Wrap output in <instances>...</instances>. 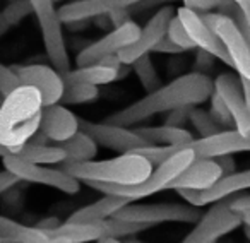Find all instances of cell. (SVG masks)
<instances>
[{
  "label": "cell",
  "instance_id": "7a4b0ae2",
  "mask_svg": "<svg viewBox=\"0 0 250 243\" xmlns=\"http://www.w3.org/2000/svg\"><path fill=\"white\" fill-rule=\"evenodd\" d=\"M43 100L36 87L19 84L0 104V144L9 153H18L28 144L42 123Z\"/></svg>",
  "mask_w": 250,
  "mask_h": 243
},
{
  "label": "cell",
  "instance_id": "9c48e42d",
  "mask_svg": "<svg viewBox=\"0 0 250 243\" xmlns=\"http://www.w3.org/2000/svg\"><path fill=\"white\" fill-rule=\"evenodd\" d=\"M202 18L225 43L233 60V70L242 77H250V41L235 19L223 12H206Z\"/></svg>",
  "mask_w": 250,
  "mask_h": 243
},
{
  "label": "cell",
  "instance_id": "836d02e7",
  "mask_svg": "<svg viewBox=\"0 0 250 243\" xmlns=\"http://www.w3.org/2000/svg\"><path fill=\"white\" fill-rule=\"evenodd\" d=\"M209 101H211L209 113H211V117L218 122L219 125L221 127H235V122H233V117H231V113H229L228 106H226V103L221 100V96H219L216 91H212Z\"/></svg>",
  "mask_w": 250,
  "mask_h": 243
},
{
  "label": "cell",
  "instance_id": "bcb514c9",
  "mask_svg": "<svg viewBox=\"0 0 250 243\" xmlns=\"http://www.w3.org/2000/svg\"><path fill=\"white\" fill-rule=\"evenodd\" d=\"M9 29H11V24L5 21V18L2 16V12H0V38H2V36H4Z\"/></svg>",
  "mask_w": 250,
  "mask_h": 243
},
{
  "label": "cell",
  "instance_id": "7c38bea8",
  "mask_svg": "<svg viewBox=\"0 0 250 243\" xmlns=\"http://www.w3.org/2000/svg\"><path fill=\"white\" fill-rule=\"evenodd\" d=\"M177 16L182 21V24L185 26V29H187L195 48H201L204 52L211 53V55H214V59L221 60L223 63H226V65L233 69V60L229 57L228 50H226L225 43L216 35L214 29L204 21L202 14L182 5L180 9H177Z\"/></svg>",
  "mask_w": 250,
  "mask_h": 243
},
{
  "label": "cell",
  "instance_id": "4316f807",
  "mask_svg": "<svg viewBox=\"0 0 250 243\" xmlns=\"http://www.w3.org/2000/svg\"><path fill=\"white\" fill-rule=\"evenodd\" d=\"M59 146L65 151V161H89L94 160L98 153V144L81 129L67 141L59 142Z\"/></svg>",
  "mask_w": 250,
  "mask_h": 243
},
{
  "label": "cell",
  "instance_id": "d6a6232c",
  "mask_svg": "<svg viewBox=\"0 0 250 243\" xmlns=\"http://www.w3.org/2000/svg\"><path fill=\"white\" fill-rule=\"evenodd\" d=\"M167 36L171 40V41L175 43V45L180 46L184 52H187V50H192L195 48L194 41L190 40V36H188L187 29H185V26L182 24V21L178 19V16L175 14L173 18H171L170 24H168V29H167Z\"/></svg>",
  "mask_w": 250,
  "mask_h": 243
},
{
  "label": "cell",
  "instance_id": "f1b7e54d",
  "mask_svg": "<svg viewBox=\"0 0 250 243\" xmlns=\"http://www.w3.org/2000/svg\"><path fill=\"white\" fill-rule=\"evenodd\" d=\"M100 98L98 86L84 82H65V89L60 98L62 104H86Z\"/></svg>",
  "mask_w": 250,
  "mask_h": 243
},
{
  "label": "cell",
  "instance_id": "44dd1931",
  "mask_svg": "<svg viewBox=\"0 0 250 243\" xmlns=\"http://www.w3.org/2000/svg\"><path fill=\"white\" fill-rule=\"evenodd\" d=\"M106 235V221L96 223H79V221H65L60 223L55 229L48 233L50 242L60 243H79V242H94L103 240Z\"/></svg>",
  "mask_w": 250,
  "mask_h": 243
},
{
  "label": "cell",
  "instance_id": "d6986e66",
  "mask_svg": "<svg viewBox=\"0 0 250 243\" xmlns=\"http://www.w3.org/2000/svg\"><path fill=\"white\" fill-rule=\"evenodd\" d=\"M223 177V170L212 158H195L177 178L170 183V190H204L209 188Z\"/></svg>",
  "mask_w": 250,
  "mask_h": 243
},
{
  "label": "cell",
  "instance_id": "7bdbcfd3",
  "mask_svg": "<svg viewBox=\"0 0 250 243\" xmlns=\"http://www.w3.org/2000/svg\"><path fill=\"white\" fill-rule=\"evenodd\" d=\"M212 59H214V55H211V53H208V52H204V50L199 48V53H197L199 70H197V72H204L206 69H211V67H212Z\"/></svg>",
  "mask_w": 250,
  "mask_h": 243
},
{
  "label": "cell",
  "instance_id": "ba28073f",
  "mask_svg": "<svg viewBox=\"0 0 250 243\" xmlns=\"http://www.w3.org/2000/svg\"><path fill=\"white\" fill-rule=\"evenodd\" d=\"M206 214H201L195 228L184 238L185 243H212L243 224L242 214L231 207V201H216Z\"/></svg>",
  "mask_w": 250,
  "mask_h": 243
},
{
  "label": "cell",
  "instance_id": "3957f363",
  "mask_svg": "<svg viewBox=\"0 0 250 243\" xmlns=\"http://www.w3.org/2000/svg\"><path fill=\"white\" fill-rule=\"evenodd\" d=\"M60 168L79 182L134 185L146 180L153 171V163L139 153H122L113 160L62 161Z\"/></svg>",
  "mask_w": 250,
  "mask_h": 243
},
{
  "label": "cell",
  "instance_id": "1f68e13d",
  "mask_svg": "<svg viewBox=\"0 0 250 243\" xmlns=\"http://www.w3.org/2000/svg\"><path fill=\"white\" fill-rule=\"evenodd\" d=\"M29 14H33V7L29 4V0H12L11 4L5 5V9L2 11V16L11 24V28L21 24Z\"/></svg>",
  "mask_w": 250,
  "mask_h": 243
},
{
  "label": "cell",
  "instance_id": "e0dca14e",
  "mask_svg": "<svg viewBox=\"0 0 250 243\" xmlns=\"http://www.w3.org/2000/svg\"><path fill=\"white\" fill-rule=\"evenodd\" d=\"M197 158H214L219 154L250 153V136H243L238 130H221L209 137H201L188 142Z\"/></svg>",
  "mask_w": 250,
  "mask_h": 243
},
{
  "label": "cell",
  "instance_id": "484cf974",
  "mask_svg": "<svg viewBox=\"0 0 250 243\" xmlns=\"http://www.w3.org/2000/svg\"><path fill=\"white\" fill-rule=\"evenodd\" d=\"M12 154L36 164H60L62 161L67 160L65 151L59 144L57 146H46V144H35L31 141L28 144H24L18 153Z\"/></svg>",
  "mask_w": 250,
  "mask_h": 243
},
{
  "label": "cell",
  "instance_id": "ee69618b",
  "mask_svg": "<svg viewBox=\"0 0 250 243\" xmlns=\"http://www.w3.org/2000/svg\"><path fill=\"white\" fill-rule=\"evenodd\" d=\"M59 224H60V219L52 216V218H45L43 221H40L38 224H36V228H40L42 231H45L46 235H48V233L52 231V229H55Z\"/></svg>",
  "mask_w": 250,
  "mask_h": 243
},
{
  "label": "cell",
  "instance_id": "f35d334b",
  "mask_svg": "<svg viewBox=\"0 0 250 243\" xmlns=\"http://www.w3.org/2000/svg\"><path fill=\"white\" fill-rule=\"evenodd\" d=\"M231 207L235 209L236 212L242 214L243 224L250 226V195H245V197H238L231 201Z\"/></svg>",
  "mask_w": 250,
  "mask_h": 243
},
{
  "label": "cell",
  "instance_id": "7402d4cb",
  "mask_svg": "<svg viewBox=\"0 0 250 243\" xmlns=\"http://www.w3.org/2000/svg\"><path fill=\"white\" fill-rule=\"evenodd\" d=\"M129 199L120 197V195L104 194L103 199L93 202L89 205L77 209L76 212L67 218V221H79V223H96V221H106L108 218L115 216L118 209H122L125 204H129Z\"/></svg>",
  "mask_w": 250,
  "mask_h": 243
},
{
  "label": "cell",
  "instance_id": "2e32d148",
  "mask_svg": "<svg viewBox=\"0 0 250 243\" xmlns=\"http://www.w3.org/2000/svg\"><path fill=\"white\" fill-rule=\"evenodd\" d=\"M212 82H214V91L221 96L231 113L235 129L243 136H250V111L245 103L240 76L236 77L235 74L223 72Z\"/></svg>",
  "mask_w": 250,
  "mask_h": 243
},
{
  "label": "cell",
  "instance_id": "8992f818",
  "mask_svg": "<svg viewBox=\"0 0 250 243\" xmlns=\"http://www.w3.org/2000/svg\"><path fill=\"white\" fill-rule=\"evenodd\" d=\"M202 212L197 205L192 204H125L115 212L117 218L127 221L144 223V224H161V223H182V224H195Z\"/></svg>",
  "mask_w": 250,
  "mask_h": 243
},
{
  "label": "cell",
  "instance_id": "30bf717a",
  "mask_svg": "<svg viewBox=\"0 0 250 243\" xmlns=\"http://www.w3.org/2000/svg\"><path fill=\"white\" fill-rule=\"evenodd\" d=\"M79 129L86 132L98 146L117 151L120 154L132 153V151L146 146H153L136 130H130L129 127L124 125H117V123H110V122L96 123V122L89 120H79Z\"/></svg>",
  "mask_w": 250,
  "mask_h": 243
},
{
  "label": "cell",
  "instance_id": "f6af8a7d",
  "mask_svg": "<svg viewBox=\"0 0 250 243\" xmlns=\"http://www.w3.org/2000/svg\"><path fill=\"white\" fill-rule=\"evenodd\" d=\"M240 81H242V89H243V96H245L247 108H249V111H250V77L240 76Z\"/></svg>",
  "mask_w": 250,
  "mask_h": 243
},
{
  "label": "cell",
  "instance_id": "60d3db41",
  "mask_svg": "<svg viewBox=\"0 0 250 243\" xmlns=\"http://www.w3.org/2000/svg\"><path fill=\"white\" fill-rule=\"evenodd\" d=\"M153 52H156V53H182L184 50H182L178 45H175L168 36H163V38L156 43V46L153 48Z\"/></svg>",
  "mask_w": 250,
  "mask_h": 243
},
{
  "label": "cell",
  "instance_id": "e575fe53",
  "mask_svg": "<svg viewBox=\"0 0 250 243\" xmlns=\"http://www.w3.org/2000/svg\"><path fill=\"white\" fill-rule=\"evenodd\" d=\"M185 7L192 9V11L199 12V14H206V12H211L212 9H229L233 7L231 0H182Z\"/></svg>",
  "mask_w": 250,
  "mask_h": 243
},
{
  "label": "cell",
  "instance_id": "ffe728a7",
  "mask_svg": "<svg viewBox=\"0 0 250 243\" xmlns=\"http://www.w3.org/2000/svg\"><path fill=\"white\" fill-rule=\"evenodd\" d=\"M141 0H74L59 9L63 24L72 21H89L98 16H104L118 7H132Z\"/></svg>",
  "mask_w": 250,
  "mask_h": 243
},
{
  "label": "cell",
  "instance_id": "277c9868",
  "mask_svg": "<svg viewBox=\"0 0 250 243\" xmlns=\"http://www.w3.org/2000/svg\"><path fill=\"white\" fill-rule=\"evenodd\" d=\"M195 151L192 147H182L175 151L167 161L156 164L146 180L134 185H117V183H101V182H89L87 187L101 192V194H113L129 201H139L144 197L158 194L161 190H168L170 183L195 160Z\"/></svg>",
  "mask_w": 250,
  "mask_h": 243
},
{
  "label": "cell",
  "instance_id": "cb8c5ba5",
  "mask_svg": "<svg viewBox=\"0 0 250 243\" xmlns=\"http://www.w3.org/2000/svg\"><path fill=\"white\" fill-rule=\"evenodd\" d=\"M136 132H139L149 144L170 146L173 153L194 141V136L188 130L178 125H168V123L160 127H141V129H136Z\"/></svg>",
  "mask_w": 250,
  "mask_h": 243
},
{
  "label": "cell",
  "instance_id": "4fadbf2b",
  "mask_svg": "<svg viewBox=\"0 0 250 243\" xmlns=\"http://www.w3.org/2000/svg\"><path fill=\"white\" fill-rule=\"evenodd\" d=\"M14 72L19 79V84L33 86L40 91L43 100V106L60 103V98L65 89L63 76L55 67L45 63H31V65H18Z\"/></svg>",
  "mask_w": 250,
  "mask_h": 243
},
{
  "label": "cell",
  "instance_id": "ab89813d",
  "mask_svg": "<svg viewBox=\"0 0 250 243\" xmlns=\"http://www.w3.org/2000/svg\"><path fill=\"white\" fill-rule=\"evenodd\" d=\"M106 18L110 19V24L113 26V28H117V26H120V24H124V22L130 21V18H129V7L113 9V11L108 12Z\"/></svg>",
  "mask_w": 250,
  "mask_h": 243
},
{
  "label": "cell",
  "instance_id": "f546056e",
  "mask_svg": "<svg viewBox=\"0 0 250 243\" xmlns=\"http://www.w3.org/2000/svg\"><path fill=\"white\" fill-rule=\"evenodd\" d=\"M132 69H134V74L137 76V79H139L141 86H143L147 93H151V91L158 89V87L161 86V77H160V74H158L156 67L153 65V60H151L149 53L139 57L136 62H132Z\"/></svg>",
  "mask_w": 250,
  "mask_h": 243
},
{
  "label": "cell",
  "instance_id": "603a6c76",
  "mask_svg": "<svg viewBox=\"0 0 250 243\" xmlns=\"http://www.w3.org/2000/svg\"><path fill=\"white\" fill-rule=\"evenodd\" d=\"M63 76L65 82H84V84H93V86H104V84L115 82L120 79L122 76V67L106 65L103 62H94L87 63V65H81L76 70H67Z\"/></svg>",
  "mask_w": 250,
  "mask_h": 243
},
{
  "label": "cell",
  "instance_id": "7dc6e473",
  "mask_svg": "<svg viewBox=\"0 0 250 243\" xmlns=\"http://www.w3.org/2000/svg\"><path fill=\"white\" fill-rule=\"evenodd\" d=\"M243 233H245V236L250 240V226L249 224H243Z\"/></svg>",
  "mask_w": 250,
  "mask_h": 243
},
{
  "label": "cell",
  "instance_id": "9a60e30c",
  "mask_svg": "<svg viewBox=\"0 0 250 243\" xmlns=\"http://www.w3.org/2000/svg\"><path fill=\"white\" fill-rule=\"evenodd\" d=\"M250 188V170L245 171H233L229 175L221 177L216 182L212 187L204 188V190H192V188H182V190H175L182 199L188 202L192 205H202L212 204L216 201H221V199H228L229 195H235L242 190Z\"/></svg>",
  "mask_w": 250,
  "mask_h": 243
},
{
  "label": "cell",
  "instance_id": "6da1fadb",
  "mask_svg": "<svg viewBox=\"0 0 250 243\" xmlns=\"http://www.w3.org/2000/svg\"><path fill=\"white\" fill-rule=\"evenodd\" d=\"M214 91V82L204 72L184 74L173 79L170 84H161L158 89L147 93V96L137 100L120 111H115L104 122L117 125L132 127L143 120L158 113H168L177 108H192L202 104L211 98Z\"/></svg>",
  "mask_w": 250,
  "mask_h": 243
},
{
  "label": "cell",
  "instance_id": "4dcf8cb0",
  "mask_svg": "<svg viewBox=\"0 0 250 243\" xmlns=\"http://www.w3.org/2000/svg\"><path fill=\"white\" fill-rule=\"evenodd\" d=\"M188 122H190L192 127L197 130L201 137H209L221 132V125L211 117L209 111L202 110V108L192 106L188 110Z\"/></svg>",
  "mask_w": 250,
  "mask_h": 243
},
{
  "label": "cell",
  "instance_id": "8fae6325",
  "mask_svg": "<svg viewBox=\"0 0 250 243\" xmlns=\"http://www.w3.org/2000/svg\"><path fill=\"white\" fill-rule=\"evenodd\" d=\"M141 33V28L134 21H127L124 24L117 26L111 31H108L103 38L96 40L91 45L84 46L76 57L77 67L87 65V63L100 62L101 59L108 55H118V52H122L124 48H127L129 45H132L137 40Z\"/></svg>",
  "mask_w": 250,
  "mask_h": 243
},
{
  "label": "cell",
  "instance_id": "8d00e7d4",
  "mask_svg": "<svg viewBox=\"0 0 250 243\" xmlns=\"http://www.w3.org/2000/svg\"><path fill=\"white\" fill-rule=\"evenodd\" d=\"M231 2L236 5L238 12L242 14L243 21L238 26L242 28V31L245 33V36L250 41V0H231Z\"/></svg>",
  "mask_w": 250,
  "mask_h": 243
},
{
  "label": "cell",
  "instance_id": "ac0fdd59",
  "mask_svg": "<svg viewBox=\"0 0 250 243\" xmlns=\"http://www.w3.org/2000/svg\"><path fill=\"white\" fill-rule=\"evenodd\" d=\"M43 137L53 142H63L76 132H79V118L62 103L43 106L42 123H40Z\"/></svg>",
  "mask_w": 250,
  "mask_h": 243
},
{
  "label": "cell",
  "instance_id": "5b68a950",
  "mask_svg": "<svg viewBox=\"0 0 250 243\" xmlns=\"http://www.w3.org/2000/svg\"><path fill=\"white\" fill-rule=\"evenodd\" d=\"M29 4L38 21L43 46H45L50 63L60 74H65L70 69V60L65 38H63V22L60 19L59 11L55 9V2L53 0H29Z\"/></svg>",
  "mask_w": 250,
  "mask_h": 243
},
{
  "label": "cell",
  "instance_id": "b9f144b4",
  "mask_svg": "<svg viewBox=\"0 0 250 243\" xmlns=\"http://www.w3.org/2000/svg\"><path fill=\"white\" fill-rule=\"evenodd\" d=\"M212 160L216 161V163L221 166V170H223V177L225 175H229V173H233L235 171V160H233V154H219V156H214Z\"/></svg>",
  "mask_w": 250,
  "mask_h": 243
},
{
  "label": "cell",
  "instance_id": "74e56055",
  "mask_svg": "<svg viewBox=\"0 0 250 243\" xmlns=\"http://www.w3.org/2000/svg\"><path fill=\"white\" fill-rule=\"evenodd\" d=\"M19 182H21V178H19L18 175L12 173L7 168H4V170L0 171V195L9 192L11 188H14Z\"/></svg>",
  "mask_w": 250,
  "mask_h": 243
},
{
  "label": "cell",
  "instance_id": "83f0119b",
  "mask_svg": "<svg viewBox=\"0 0 250 243\" xmlns=\"http://www.w3.org/2000/svg\"><path fill=\"white\" fill-rule=\"evenodd\" d=\"M147 228H151V226L144 224V223L127 221V219L111 216V218L106 219V235L100 242H118V238L137 235V233L146 231Z\"/></svg>",
  "mask_w": 250,
  "mask_h": 243
},
{
  "label": "cell",
  "instance_id": "d590c367",
  "mask_svg": "<svg viewBox=\"0 0 250 243\" xmlns=\"http://www.w3.org/2000/svg\"><path fill=\"white\" fill-rule=\"evenodd\" d=\"M18 86H19V79H18V76H16L14 69L5 67L4 63H0V93L5 96V94L11 93V91Z\"/></svg>",
  "mask_w": 250,
  "mask_h": 243
},
{
  "label": "cell",
  "instance_id": "52a82bcc",
  "mask_svg": "<svg viewBox=\"0 0 250 243\" xmlns=\"http://www.w3.org/2000/svg\"><path fill=\"white\" fill-rule=\"evenodd\" d=\"M2 163H4V168H7L12 173L18 175L21 178V182L45 185V187L55 188V190L70 195L77 194L81 190V182L77 178H74L72 175L67 173V171H63L62 168L55 170V168H46L45 164L29 163V161L21 160V158L12 153L2 156Z\"/></svg>",
  "mask_w": 250,
  "mask_h": 243
},
{
  "label": "cell",
  "instance_id": "5bb4252c",
  "mask_svg": "<svg viewBox=\"0 0 250 243\" xmlns=\"http://www.w3.org/2000/svg\"><path fill=\"white\" fill-rule=\"evenodd\" d=\"M175 14H177V12L173 11V7H163L158 12H154V16L146 22V26L141 28V33L136 41L127 46V48H124L122 52H118L120 62L124 63V65H132V62H136L139 57L153 52L156 43L160 41L163 36H167L168 24H170L171 18H173Z\"/></svg>",
  "mask_w": 250,
  "mask_h": 243
},
{
  "label": "cell",
  "instance_id": "d4e9b609",
  "mask_svg": "<svg viewBox=\"0 0 250 243\" xmlns=\"http://www.w3.org/2000/svg\"><path fill=\"white\" fill-rule=\"evenodd\" d=\"M0 242H19V243H40L50 242L48 235L36 226H26L21 223L0 216Z\"/></svg>",
  "mask_w": 250,
  "mask_h": 243
},
{
  "label": "cell",
  "instance_id": "c3c4849f",
  "mask_svg": "<svg viewBox=\"0 0 250 243\" xmlns=\"http://www.w3.org/2000/svg\"><path fill=\"white\" fill-rule=\"evenodd\" d=\"M53 2H62V0H53Z\"/></svg>",
  "mask_w": 250,
  "mask_h": 243
}]
</instances>
